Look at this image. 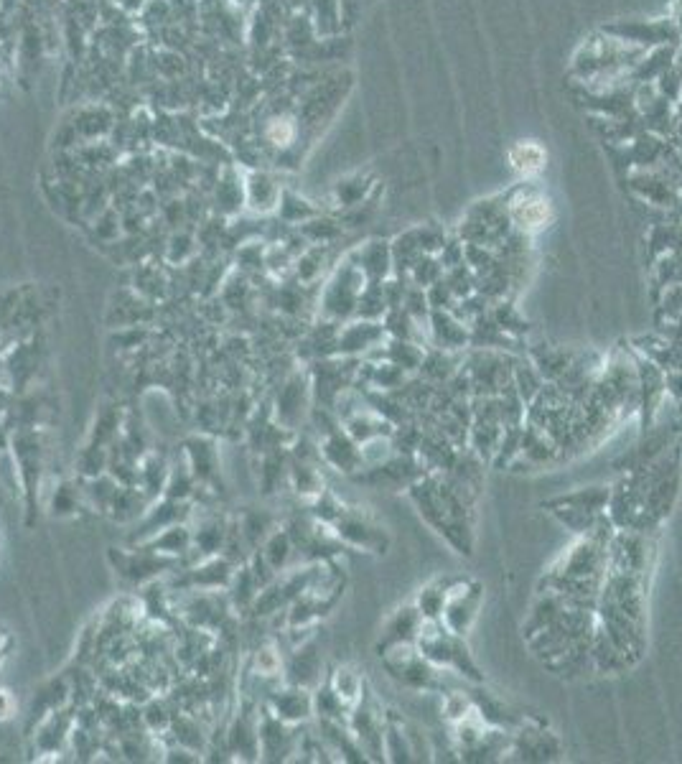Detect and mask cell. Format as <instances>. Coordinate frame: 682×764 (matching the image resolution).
Instances as JSON below:
<instances>
[{
  "label": "cell",
  "instance_id": "22",
  "mask_svg": "<svg viewBox=\"0 0 682 764\" xmlns=\"http://www.w3.org/2000/svg\"><path fill=\"white\" fill-rule=\"evenodd\" d=\"M11 642H13L11 635H8V632L0 627V658H6L8 650H11Z\"/></svg>",
  "mask_w": 682,
  "mask_h": 764
},
{
  "label": "cell",
  "instance_id": "9",
  "mask_svg": "<svg viewBox=\"0 0 682 764\" xmlns=\"http://www.w3.org/2000/svg\"><path fill=\"white\" fill-rule=\"evenodd\" d=\"M143 548L148 551L158 553L163 558H171V561H179V556H186V553L194 548V535H191V528L186 523H176L168 525V528L158 530L156 535H151L148 540H143Z\"/></svg>",
  "mask_w": 682,
  "mask_h": 764
},
{
  "label": "cell",
  "instance_id": "11",
  "mask_svg": "<svg viewBox=\"0 0 682 764\" xmlns=\"http://www.w3.org/2000/svg\"><path fill=\"white\" fill-rule=\"evenodd\" d=\"M349 260L362 270L369 283H382L387 278V273H390L392 250L387 248L385 242H367V245L359 248Z\"/></svg>",
  "mask_w": 682,
  "mask_h": 764
},
{
  "label": "cell",
  "instance_id": "3",
  "mask_svg": "<svg viewBox=\"0 0 682 764\" xmlns=\"http://www.w3.org/2000/svg\"><path fill=\"white\" fill-rule=\"evenodd\" d=\"M601 31L616 36V39L627 41V44L637 46V49H657V46H677V41L682 39L677 26L672 23V18H632V21H616L604 26Z\"/></svg>",
  "mask_w": 682,
  "mask_h": 764
},
{
  "label": "cell",
  "instance_id": "12",
  "mask_svg": "<svg viewBox=\"0 0 682 764\" xmlns=\"http://www.w3.org/2000/svg\"><path fill=\"white\" fill-rule=\"evenodd\" d=\"M331 528L336 530V535H339L341 540H347L349 545H357V548H367V551L377 548V543H380L382 538L375 525L369 523V520H364V517L352 515L349 510L341 512V517Z\"/></svg>",
  "mask_w": 682,
  "mask_h": 764
},
{
  "label": "cell",
  "instance_id": "16",
  "mask_svg": "<svg viewBox=\"0 0 682 764\" xmlns=\"http://www.w3.org/2000/svg\"><path fill=\"white\" fill-rule=\"evenodd\" d=\"M247 191V204H250L255 212H270L280 204L283 191L280 186L270 179L268 174H252L245 184Z\"/></svg>",
  "mask_w": 682,
  "mask_h": 764
},
{
  "label": "cell",
  "instance_id": "4",
  "mask_svg": "<svg viewBox=\"0 0 682 764\" xmlns=\"http://www.w3.org/2000/svg\"><path fill=\"white\" fill-rule=\"evenodd\" d=\"M301 133H303L301 115H293L288 113V110H283V113H273L263 120V128H260V143L280 158V153L293 151V148L301 143Z\"/></svg>",
  "mask_w": 682,
  "mask_h": 764
},
{
  "label": "cell",
  "instance_id": "14",
  "mask_svg": "<svg viewBox=\"0 0 682 764\" xmlns=\"http://www.w3.org/2000/svg\"><path fill=\"white\" fill-rule=\"evenodd\" d=\"M186 464H189L191 474L196 482H212L217 477V449L212 441L207 439H191L186 444Z\"/></svg>",
  "mask_w": 682,
  "mask_h": 764
},
{
  "label": "cell",
  "instance_id": "17",
  "mask_svg": "<svg viewBox=\"0 0 682 764\" xmlns=\"http://www.w3.org/2000/svg\"><path fill=\"white\" fill-rule=\"evenodd\" d=\"M260 551H263L268 566L273 568L275 573H280V571H286V566L291 563L293 551H296V543H293V535L288 533V530H278V533L265 538V545L260 548Z\"/></svg>",
  "mask_w": 682,
  "mask_h": 764
},
{
  "label": "cell",
  "instance_id": "15",
  "mask_svg": "<svg viewBox=\"0 0 682 764\" xmlns=\"http://www.w3.org/2000/svg\"><path fill=\"white\" fill-rule=\"evenodd\" d=\"M288 683L291 686H301V688H311L316 686V680H319L321 673V660L316 655V650L311 645H301L293 650V658L288 663Z\"/></svg>",
  "mask_w": 682,
  "mask_h": 764
},
{
  "label": "cell",
  "instance_id": "23",
  "mask_svg": "<svg viewBox=\"0 0 682 764\" xmlns=\"http://www.w3.org/2000/svg\"><path fill=\"white\" fill-rule=\"evenodd\" d=\"M672 23L677 26V31H680L682 36V0H675V6H672Z\"/></svg>",
  "mask_w": 682,
  "mask_h": 764
},
{
  "label": "cell",
  "instance_id": "18",
  "mask_svg": "<svg viewBox=\"0 0 682 764\" xmlns=\"http://www.w3.org/2000/svg\"><path fill=\"white\" fill-rule=\"evenodd\" d=\"M329 688L347 708H354L362 701V678L352 668H336L329 680Z\"/></svg>",
  "mask_w": 682,
  "mask_h": 764
},
{
  "label": "cell",
  "instance_id": "5",
  "mask_svg": "<svg viewBox=\"0 0 682 764\" xmlns=\"http://www.w3.org/2000/svg\"><path fill=\"white\" fill-rule=\"evenodd\" d=\"M479 589L471 586H459V589H448L446 591V604H443V614H441V624L446 627L448 632L453 635H464L469 630V624L474 622L476 609H479Z\"/></svg>",
  "mask_w": 682,
  "mask_h": 764
},
{
  "label": "cell",
  "instance_id": "1",
  "mask_svg": "<svg viewBox=\"0 0 682 764\" xmlns=\"http://www.w3.org/2000/svg\"><path fill=\"white\" fill-rule=\"evenodd\" d=\"M507 207L509 225L515 227L520 235H537L545 232L555 220V209L550 197L543 189L532 184H522L512 191V197L504 202Z\"/></svg>",
  "mask_w": 682,
  "mask_h": 764
},
{
  "label": "cell",
  "instance_id": "13",
  "mask_svg": "<svg viewBox=\"0 0 682 764\" xmlns=\"http://www.w3.org/2000/svg\"><path fill=\"white\" fill-rule=\"evenodd\" d=\"M377 321L362 319L357 324H347L336 337V354H354L362 352V349L375 347L377 339H380V329H377Z\"/></svg>",
  "mask_w": 682,
  "mask_h": 764
},
{
  "label": "cell",
  "instance_id": "10",
  "mask_svg": "<svg viewBox=\"0 0 682 764\" xmlns=\"http://www.w3.org/2000/svg\"><path fill=\"white\" fill-rule=\"evenodd\" d=\"M507 161L520 179L530 181L543 174L548 166V151L537 141H517L509 146Z\"/></svg>",
  "mask_w": 682,
  "mask_h": 764
},
{
  "label": "cell",
  "instance_id": "8",
  "mask_svg": "<svg viewBox=\"0 0 682 764\" xmlns=\"http://www.w3.org/2000/svg\"><path fill=\"white\" fill-rule=\"evenodd\" d=\"M308 408V382L301 380V375H293L291 380L280 388L275 398V418L286 428H296Z\"/></svg>",
  "mask_w": 682,
  "mask_h": 764
},
{
  "label": "cell",
  "instance_id": "2",
  "mask_svg": "<svg viewBox=\"0 0 682 764\" xmlns=\"http://www.w3.org/2000/svg\"><path fill=\"white\" fill-rule=\"evenodd\" d=\"M367 278H364L362 270L347 260L336 270V276L331 278L329 286L324 288V296H321V314L329 321H341L347 316L357 314V304L362 291L367 288Z\"/></svg>",
  "mask_w": 682,
  "mask_h": 764
},
{
  "label": "cell",
  "instance_id": "7",
  "mask_svg": "<svg viewBox=\"0 0 682 764\" xmlns=\"http://www.w3.org/2000/svg\"><path fill=\"white\" fill-rule=\"evenodd\" d=\"M321 456L339 472H357L362 467V449L347 431H329L321 441Z\"/></svg>",
  "mask_w": 682,
  "mask_h": 764
},
{
  "label": "cell",
  "instance_id": "21",
  "mask_svg": "<svg viewBox=\"0 0 682 764\" xmlns=\"http://www.w3.org/2000/svg\"><path fill=\"white\" fill-rule=\"evenodd\" d=\"M13 711H16V701H13L11 693L0 688V721L11 719Z\"/></svg>",
  "mask_w": 682,
  "mask_h": 764
},
{
  "label": "cell",
  "instance_id": "19",
  "mask_svg": "<svg viewBox=\"0 0 682 764\" xmlns=\"http://www.w3.org/2000/svg\"><path fill=\"white\" fill-rule=\"evenodd\" d=\"M316 11V31L324 36L339 34L341 31V0H314Z\"/></svg>",
  "mask_w": 682,
  "mask_h": 764
},
{
  "label": "cell",
  "instance_id": "20",
  "mask_svg": "<svg viewBox=\"0 0 682 764\" xmlns=\"http://www.w3.org/2000/svg\"><path fill=\"white\" fill-rule=\"evenodd\" d=\"M283 670V658H280V652L275 647H260L255 652V675L260 678H273V675H280Z\"/></svg>",
  "mask_w": 682,
  "mask_h": 764
},
{
  "label": "cell",
  "instance_id": "6",
  "mask_svg": "<svg viewBox=\"0 0 682 764\" xmlns=\"http://www.w3.org/2000/svg\"><path fill=\"white\" fill-rule=\"evenodd\" d=\"M270 714L291 726L298 724V721H306L308 716L314 714V696L308 693V688L288 683V688L275 691L270 696Z\"/></svg>",
  "mask_w": 682,
  "mask_h": 764
}]
</instances>
